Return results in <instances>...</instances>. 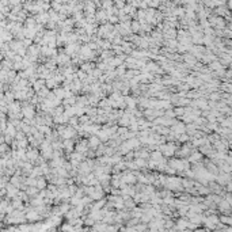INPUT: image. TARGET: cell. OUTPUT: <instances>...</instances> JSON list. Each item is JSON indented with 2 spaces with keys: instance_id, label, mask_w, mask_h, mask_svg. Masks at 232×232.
Here are the masks:
<instances>
[{
  "instance_id": "12",
  "label": "cell",
  "mask_w": 232,
  "mask_h": 232,
  "mask_svg": "<svg viewBox=\"0 0 232 232\" xmlns=\"http://www.w3.org/2000/svg\"><path fill=\"white\" fill-rule=\"evenodd\" d=\"M37 217H38V216H37L35 212H30L29 215H27V219H30V220H35Z\"/></svg>"
},
{
  "instance_id": "10",
  "label": "cell",
  "mask_w": 232,
  "mask_h": 232,
  "mask_svg": "<svg viewBox=\"0 0 232 232\" xmlns=\"http://www.w3.org/2000/svg\"><path fill=\"white\" fill-rule=\"evenodd\" d=\"M68 61V56L67 54H60L59 56V63H67Z\"/></svg>"
},
{
  "instance_id": "13",
  "label": "cell",
  "mask_w": 232,
  "mask_h": 232,
  "mask_svg": "<svg viewBox=\"0 0 232 232\" xmlns=\"http://www.w3.org/2000/svg\"><path fill=\"white\" fill-rule=\"evenodd\" d=\"M42 86H44V82H37V83H35V86H34V88L37 90V91H41Z\"/></svg>"
},
{
  "instance_id": "6",
  "label": "cell",
  "mask_w": 232,
  "mask_h": 232,
  "mask_svg": "<svg viewBox=\"0 0 232 232\" xmlns=\"http://www.w3.org/2000/svg\"><path fill=\"white\" fill-rule=\"evenodd\" d=\"M125 101H126L128 106H129L130 109H134V105H136V102H134V99H133V98L128 96V98H125Z\"/></svg>"
},
{
  "instance_id": "11",
  "label": "cell",
  "mask_w": 232,
  "mask_h": 232,
  "mask_svg": "<svg viewBox=\"0 0 232 232\" xmlns=\"http://www.w3.org/2000/svg\"><path fill=\"white\" fill-rule=\"evenodd\" d=\"M8 194H10L11 197H14V194H16V190L14 189V186H11V185L8 186Z\"/></svg>"
},
{
  "instance_id": "1",
  "label": "cell",
  "mask_w": 232,
  "mask_h": 232,
  "mask_svg": "<svg viewBox=\"0 0 232 232\" xmlns=\"http://www.w3.org/2000/svg\"><path fill=\"white\" fill-rule=\"evenodd\" d=\"M22 114L25 115V117L27 118V120H29V118H33V115H34V110H33V107H31V106H27V107L23 109Z\"/></svg>"
},
{
  "instance_id": "16",
  "label": "cell",
  "mask_w": 232,
  "mask_h": 232,
  "mask_svg": "<svg viewBox=\"0 0 232 232\" xmlns=\"http://www.w3.org/2000/svg\"><path fill=\"white\" fill-rule=\"evenodd\" d=\"M133 29H134V30H139V29H140L139 23H133Z\"/></svg>"
},
{
  "instance_id": "9",
  "label": "cell",
  "mask_w": 232,
  "mask_h": 232,
  "mask_svg": "<svg viewBox=\"0 0 232 232\" xmlns=\"http://www.w3.org/2000/svg\"><path fill=\"white\" fill-rule=\"evenodd\" d=\"M98 144H99V139H98V137H92L91 141H90V145H91V147H96Z\"/></svg>"
},
{
  "instance_id": "5",
  "label": "cell",
  "mask_w": 232,
  "mask_h": 232,
  "mask_svg": "<svg viewBox=\"0 0 232 232\" xmlns=\"http://www.w3.org/2000/svg\"><path fill=\"white\" fill-rule=\"evenodd\" d=\"M37 21H38L40 23H45L46 21H48V15L46 14H44V12H41L38 16H37Z\"/></svg>"
},
{
  "instance_id": "4",
  "label": "cell",
  "mask_w": 232,
  "mask_h": 232,
  "mask_svg": "<svg viewBox=\"0 0 232 232\" xmlns=\"http://www.w3.org/2000/svg\"><path fill=\"white\" fill-rule=\"evenodd\" d=\"M91 56V48L90 46H83L82 48V57H90Z\"/></svg>"
},
{
  "instance_id": "14",
  "label": "cell",
  "mask_w": 232,
  "mask_h": 232,
  "mask_svg": "<svg viewBox=\"0 0 232 232\" xmlns=\"http://www.w3.org/2000/svg\"><path fill=\"white\" fill-rule=\"evenodd\" d=\"M37 187H38V189L45 187V181H44V179H40V181L37 182Z\"/></svg>"
},
{
  "instance_id": "15",
  "label": "cell",
  "mask_w": 232,
  "mask_h": 232,
  "mask_svg": "<svg viewBox=\"0 0 232 232\" xmlns=\"http://www.w3.org/2000/svg\"><path fill=\"white\" fill-rule=\"evenodd\" d=\"M136 163H137V164H136V166H137V167H143V166H144V163H145V162H144V160H143V159H141V160L139 159V160H136Z\"/></svg>"
},
{
  "instance_id": "8",
  "label": "cell",
  "mask_w": 232,
  "mask_h": 232,
  "mask_svg": "<svg viewBox=\"0 0 232 232\" xmlns=\"http://www.w3.org/2000/svg\"><path fill=\"white\" fill-rule=\"evenodd\" d=\"M7 133H8V136L10 137H12V136H15V126L14 125H8V128H7Z\"/></svg>"
},
{
  "instance_id": "2",
  "label": "cell",
  "mask_w": 232,
  "mask_h": 232,
  "mask_svg": "<svg viewBox=\"0 0 232 232\" xmlns=\"http://www.w3.org/2000/svg\"><path fill=\"white\" fill-rule=\"evenodd\" d=\"M172 130H174V133H177V134L185 133V126H183L182 124H178V122H175L174 126H172Z\"/></svg>"
},
{
  "instance_id": "7",
  "label": "cell",
  "mask_w": 232,
  "mask_h": 232,
  "mask_svg": "<svg viewBox=\"0 0 232 232\" xmlns=\"http://www.w3.org/2000/svg\"><path fill=\"white\" fill-rule=\"evenodd\" d=\"M37 156H38V153H37V151H35V149L29 151V152H27V158H29V159H31V160L37 159Z\"/></svg>"
},
{
  "instance_id": "3",
  "label": "cell",
  "mask_w": 232,
  "mask_h": 232,
  "mask_svg": "<svg viewBox=\"0 0 232 232\" xmlns=\"http://www.w3.org/2000/svg\"><path fill=\"white\" fill-rule=\"evenodd\" d=\"M160 149H162L164 152V155H167V156L174 153V147L172 145H163V147H160Z\"/></svg>"
}]
</instances>
